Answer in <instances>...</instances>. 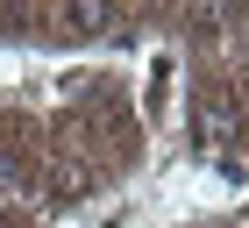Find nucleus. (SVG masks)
<instances>
[{
	"label": "nucleus",
	"instance_id": "obj_1",
	"mask_svg": "<svg viewBox=\"0 0 249 228\" xmlns=\"http://www.w3.org/2000/svg\"><path fill=\"white\" fill-rule=\"evenodd\" d=\"M135 100H142V121H150V129H164V121L178 114V50H150L142 57Z\"/></svg>",
	"mask_w": 249,
	"mask_h": 228
},
{
	"label": "nucleus",
	"instance_id": "obj_2",
	"mask_svg": "<svg viewBox=\"0 0 249 228\" xmlns=\"http://www.w3.org/2000/svg\"><path fill=\"white\" fill-rule=\"evenodd\" d=\"M235 129H242V114H235L228 93H207L199 107H192V150H199V157H207V150H228Z\"/></svg>",
	"mask_w": 249,
	"mask_h": 228
},
{
	"label": "nucleus",
	"instance_id": "obj_3",
	"mask_svg": "<svg viewBox=\"0 0 249 228\" xmlns=\"http://www.w3.org/2000/svg\"><path fill=\"white\" fill-rule=\"evenodd\" d=\"M64 29H71V36H107L114 15H107V7H64Z\"/></svg>",
	"mask_w": 249,
	"mask_h": 228
},
{
	"label": "nucleus",
	"instance_id": "obj_4",
	"mask_svg": "<svg viewBox=\"0 0 249 228\" xmlns=\"http://www.w3.org/2000/svg\"><path fill=\"white\" fill-rule=\"evenodd\" d=\"M21 192V157H0V200H15Z\"/></svg>",
	"mask_w": 249,
	"mask_h": 228
},
{
	"label": "nucleus",
	"instance_id": "obj_5",
	"mask_svg": "<svg viewBox=\"0 0 249 228\" xmlns=\"http://www.w3.org/2000/svg\"><path fill=\"white\" fill-rule=\"evenodd\" d=\"M235 221H242V228H249V200H242V214H235Z\"/></svg>",
	"mask_w": 249,
	"mask_h": 228
},
{
	"label": "nucleus",
	"instance_id": "obj_6",
	"mask_svg": "<svg viewBox=\"0 0 249 228\" xmlns=\"http://www.w3.org/2000/svg\"><path fill=\"white\" fill-rule=\"evenodd\" d=\"M221 228H242V221H221Z\"/></svg>",
	"mask_w": 249,
	"mask_h": 228
}]
</instances>
